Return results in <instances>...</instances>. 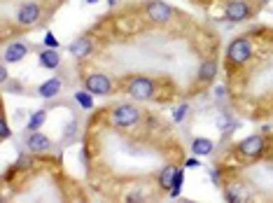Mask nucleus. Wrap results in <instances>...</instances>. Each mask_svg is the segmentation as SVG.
Listing matches in <instances>:
<instances>
[{
	"label": "nucleus",
	"mask_w": 273,
	"mask_h": 203,
	"mask_svg": "<svg viewBox=\"0 0 273 203\" xmlns=\"http://www.w3.org/2000/svg\"><path fill=\"white\" fill-rule=\"evenodd\" d=\"M252 54V44L247 38H236L231 44H229V49H227V61L229 63H234V66H241V63H245L247 58Z\"/></svg>",
	"instance_id": "obj_2"
},
{
	"label": "nucleus",
	"mask_w": 273,
	"mask_h": 203,
	"mask_svg": "<svg viewBox=\"0 0 273 203\" xmlns=\"http://www.w3.org/2000/svg\"><path fill=\"white\" fill-rule=\"evenodd\" d=\"M129 94L138 101H147L154 96V82L150 77H133L129 82Z\"/></svg>",
	"instance_id": "obj_3"
},
{
	"label": "nucleus",
	"mask_w": 273,
	"mask_h": 203,
	"mask_svg": "<svg viewBox=\"0 0 273 203\" xmlns=\"http://www.w3.org/2000/svg\"><path fill=\"white\" fill-rule=\"evenodd\" d=\"M261 149H264V138L261 135H250L247 140H243L241 145H238V152L247 157V159H255V157H259Z\"/></svg>",
	"instance_id": "obj_7"
},
{
	"label": "nucleus",
	"mask_w": 273,
	"mask_h": 203,
	"mask_svg": "<svg viewBox=\"0 0 273 203\" xmlns=\"http://www.w3.org/2000/svg\"><path fill=\"white\" fill-rule=\"evenodd\" d=\"M45 44H47L49 49H56V47H59V40L54 38L52 33H47V35H45Z\"/></svg>",
	"instance_id": "obj_21"
},
{
	"label": "nucleus",
	"mask_w": 273,
	"mask_h": 203,
	"mask_svg": "<svg viewBox=\"0 0 273 203\" xmlns=\"http://www.w3.org/2000/svg\"><path fill=\"white\" fill-rule=\"evenodd\" d=\"M40 5L38 2H26V5H21L19 7V14H16V21L21 24V26H33V24H38L40 21Z\"/></svg>",
	"instance_id": "obj_5"
},
{
	"label": "nucleus",
	"mask_w": 273,
	"mask_h": 203,
	"mask_svg": "<svg viewBox=\"0 0 273 203\" xmlns=\"http://www.w3.org/2000/svg\"><path fill=\"white\" fill-rule=\"evenodd\" d=\"M227 201H229V203H236V201H241V196H238L236 191H227Z\"/></svg>",
	"instance_id": "obj_23"
},
{
	"label": "nucleus",
	"mask_w": 273,
	"mask_h": 203,
	"mask_svg": "<svg viewBox=\"0 0 273 203\" xmlns=\"http://www.w3.org/2000/svg\"><path fill=\"white\" fill-rule=\"evenodd\" d=\"M215 72H217V63H215V61H206V63L201 66V70H198V80L201 82H212Z\"/></svg>",
	"instance_id": "obj_15"
},
{
	"label": "nucleus",
	"mask_w": 273,
	"mask_h": 203,
	"mask_svg": "<svg viewBox=\"0 0 273 203\" xmlns=\"http://www.w3.org/2000/svg\"><path fill=\"white\" fill-rule=\"evenodd\" d=\"M187 166H189V168H196V166H198V161H196V159H189V161H187Z\"/></svg>",
	"instance_id": "obj_24"
},
{
	"label": "nucleus",
	"mask_w": 273,
	"mask_h": 203,
	"mask_svg": "<svg viewBox=\"0 0 273 203\" xmlns=\"http://www.w3.org/2000/svg\"><path fill=\"white\" fill-rule=\"evenodd\" d=\"M180 187H182V171L178 168V171H175V177H173V187H170V196H173V199L180 194Z\"/></svg>",
	"instance_id": "obj_19"
},
{
	"label": "nucleus",
	"mask_w": 273,
	"mask_h": 203,
	"mask_svg": "<svg viewBox=\"0 0 273 203\" xmlns=\"http://www.w3.org/2000/svg\"><path fill=\"white\" fill-rule=\"evenodd\" d=\"M192 152H194L196 157H206L212 152V140L208 138H196L194 143H192Z\"/></svg>",
	"instance_id": "obj_14"
},
{
	"label": "nucleus",
	"mask_w": 273,
	"mask_h": 203,
	"mask_svg": "<svg viewBox=\"0 0 273 203\" xmlns=\"http://www.w3.org/2000/svg\"><path fill=\"white\" fill-rule=\"evenodd\" d=\"M10 135H12V131H10L7 122H0V138H2V140H7Z\"/></svg>",
	"instance_id": "obj_22"
},
{
	"label": "nucleus",
	"mask_w": 273,
	"mask_h": 203,
	"mask_svg": "<svg viewBox=\"0 0 273 203\" xmlns=\"http://www.w3.org/2000/svg\"><path fill=\"white\" fill-rule=\"evenodd\" d=\"M91 49H93V44H91L89 38H79L70 44V54L75 56V58H84V56L91 54Z\"/></svg>",
	"instance_id": "obj_11"
},
{
	"label": "nucleus",
	"mask_w": 273,
	"mask_h": 203,
	"mask_svg": "<svg viewBox=\"0 0 273 203\" xmlns=\"http://www.w3.org/2000/svg\"><path fill=\"white\" fill-rule=\"evenodd\" d=\"M91 91H79V94H75V98H77V103L82 105V108H91L93 105V98H91Z\"/></svg>",
	"instance_id": "obj_18"
},
{
	"label": "nucleus",
	"mask_w": 273,
	"mask_h": 203,
	"mask_svg": "<svg viewBox=\"0 0 273 203\" xmlns=\"http://www.w3.org/2000/svg\"><path fill=\"white\" fill-rule=\"evenodd\" d=\"M112 124L119 126V129H129V126H136V124L140 122V112L136 105H129V103H124V105H117V108L112 110Z\"/></svg>",
	"instance_id": "obj_1"
},
{
	"label": "nucleus",
	"mask_w": 273,
	"mask_h": 203,
	"mask_svg": "<svg viewBox=\"0 0 273 203\" xmlns=\"http://www.w3.org/2000/svg\"><path fill=\"white\" fill-rule=\"evenodd\" d=\"M175 171H178V168H173V166H166V168L161 171V177H159V185H161L164 189H168V187H173V177H175Z\"/></svg>",
	"instance_id": "obj_16"
},
{
	"label": "nucleus",
	"mask_w": 273,
	"mask_h": 203,
	"mask_svg": "<svg viewBox=\"0 0 273 203\" xmlns=\"http://www.w3.org/2000/svg\"><path fill=\"white\" fill-rule=\"evenodd\" d=\"M84 87H87V91H91V94H96V96H107L110 91H112V82H110V77H105V75H101V72L89 75V77L84 80Z\"/></svg>",
	"instance_id": "obj_4"
},
{
	"label": "nucleus",
	"mask_w": 273,
	"mask_h": 203,
	"mask_svg": "<svg viewBox=\"0 0 273 203\" xmlns=\"http://www.w3.org/2000/svg\"><path fill=\"white\" fill-rule=\"evenodd\" d=\"M26 54H28V47L24 44V42H12V44L5 47L2 58H5V63H16V61H21Z\"/></svg>",
	"instance_id": "obj_9"
},
{
	"label": "nucleus",
	"mask_w": 273,
	"mask_h": 203,
	"mask_svg": "<svg viewBox=\"0 0 273 203\" xmlns=\"http://www.w3.org/2000/svg\"><path fill=\"white\" fill-rule=\"evenodd\" d=\"M45 119H47V112H45V110H38V112L30 117V122H28V131H38Z\"/></svg>",
	"instance_id": "obj_17"
},
{
	"label": "nucleus",
	"mask_w": 273,
	"mask_h": 203,
	"mask_svg": "<svg viewBox=\"0 0 273 203\" xmlns=\"http://www.w3.org/2000/svg\"><path fill=\"white\" fill-rule=\"evenodd\" d=\"M227 19L229 21H245L247 16H250V7H247V2L243 0H231V2H227Z\"/></svg>",
	"instance_id": "obj_8"
},
{
	"label": "nucleus",
	"mask_w": 273,
	"mask_h": 203,
	"mask_svg": "<svg viewBox=\"0 0 273 203\" xmlns=\"http://www.w3.org/2000/svg\"><path fill=\"white\" fill-rule=\"evenodd\" d=\"M87 2H98V0H87Z\"/></svg>",
	"instance_id": "obj_25"
},
{
	"label": "nucleus",
	"mask_w": 273,
	"mask_h": 203,
	"mask_svg": "<svg viewBox=\"0 0 273 203\" xmlns=\"http://www.w3.org/2000/svg\"><path fill=\"white\" fill-rule=\"evenodd\" d=\"M59 91H61V80H56V77H54V80H47L38 89V94L42 96V98H54Z\"/></svg>",
	"instance_id": "obj_12"
},
{
	"label": "nucleus",
	"mask_w": 273,
	"mask_h": 203,
	"mask_svg": "<svg viewBox=\"0 0 273 203\" xmlns=\"http://www.w3.org/2000/svg\"><path fill=\"white\" fill-rule=\"evenodd\" d=\"M61 63V58H59V52L56 49H45V52H40V66L42 68H56Z\"/></svg>",
	"instance_id": "obj_13"
},
{
	"label": "nucleus",
	"mask_w": 273,
	"mask_h": 203,
	"mask_svg": "<svg viewBox=\"0 0 273 203\" xmlns=\"http://www.w3.org/2000/svg\"><path fill=\"white\" fill-rule=\"evenodd\" d=\"M147 16L152 19V21H156V24H166L170 16H173V12H170V7L166 5V2H159V0H152V2H147Z\"/></svg>",
	"instance_id": "obj_6"
},
{
	"label": "nucleus",
	"mask_w": 273,
	"mask_h": 203,
	"mask_svg": "<svg viewBox=\"0 0 273 203\" xmlns=\"http://www.w3.org/2000/svg\"><path fill=\"white\" fill-rule=\"evenodd\" d=\"M187 110H189V105H187V103H182L180 108L175 110V122H182V119H184V115H187Z\"/></svg>",
	"instance_id": "obj_20"
},
{
	"label": "nucleus",
	"mask_w": 273,
	"mask_h": 203,
	"mask_svg": "<svg viewBox=\"0 0 273 203\" xmlns=\"http://www.w3.org/2000/svg\"><path fill=\"white\" fill-rule=\"evenodd\" d=\"M26 145L30 152H47V149L52 147V143H49V138L47 135L38 133V131H30V135H28Z\"/></svg>",
	"instance_id": "obj_10"
}]
</instances>
